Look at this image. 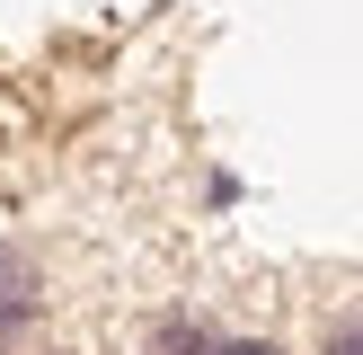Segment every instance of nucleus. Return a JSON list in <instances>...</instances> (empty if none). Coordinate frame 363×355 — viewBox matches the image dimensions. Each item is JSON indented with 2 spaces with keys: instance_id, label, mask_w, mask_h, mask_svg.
<instances>
[{
  "instance_id": "f257e3e1",
  "label": "nucleus",
  "mask_w": 363,
  "mask_h": 355,
  "mask_svg": "<svg viewBox=\"0 0 363 355\" xmlns=\"http://www.w3.org/2000/svg\"><path fill=\"white\" fill-rule=\"evenodd\" d=\"M35 311H45V275H35V258L18 240H0V346H9Z\"/></svg>"
},
{
  "instance_id": "f03ea898",
  "label": "nucleus",
  "mask_w": 363,
  "mask_h": 355,
  "mask_svg": "<svg viewBox=\"0 0 363 355\" xmlns=\"http://www.w3.org/2000/svg\"><path fill=\"white\" fill-rule=\"evenodd\" d=\"M151 355H213V329L195 311H169V320H151Z\"/></svg>"
},
{
  "instance_id": "7ed1b4c3",
  "label": "nucleus",
  "mask_w": 363,
  "mask_h": 355,
  "mask_svg": "<svg viewBox=\"0 0 363 355\" xmlns=\"http://www.w3.org/2000/svg\"><path fill=\"white\" fill-rule=\"evenodd\" d=\"M319 355H363V311L328 320V337H319Z\"/></svg>"
},
{
  "instance_id": "20e7f679",
  "label": "nucleus",
  "mask_w": 363,
  "mask_h": 355,
  "mask_svg": "<svg viewBox=\"0 0 363 355\" xmlns=\"http://www.w3.org/2000/svg\"><path fill=\"white\" fill-rule=\"evenodd\" d=\"M213 355H284L275 337H213Z\"/></svg>"
},
{
  "instance_id": "39448f33",
  "label": "nucleus",
  "mask_w": 363,
  "mask_h": 355,
  "mask_svg": "<svg viewBox=\"0 0 363 355\" xmlns=\"http://www.w3.org/2000/svg\"><path fill=\"white\" fill-rule=\"evenodd\" d=\"M62 355H71V346H62Z\"/></svg>"
}]
</instances>
